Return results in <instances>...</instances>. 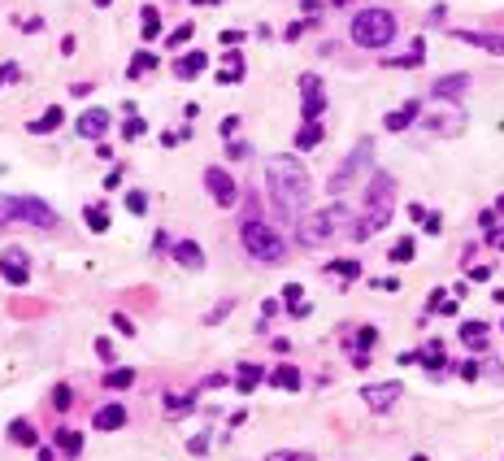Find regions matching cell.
Masks as SVG:
<instances>
[{"label": "cell", "instance_id": "36", "mask_svg": "<svg viewBox=\"0 0 504 461\" xmlns=\"http://www.w3.org/2000/svg\"><path fill=\"white\" fill-rule=\"evenodd\" d=\"M144 131H148V122H144V118H135V113H131V118H126V126H122V135H126V140H139Z\"/></svg>", "mask_w": 504, "mask_h": 461}, {"label": "cell", "instance_id": "50", "mask_svg": "<svg viewBox=\"0 0 504 461\" xmlns=\"http://www.w3.org/2000/svg\"><path fill=\"white\" fill-rule=\"evenodd\" d=\"M439 222H444V218H439V213H426V218H422V226H426L431 235H439V230H444V226H439Z\"/></svg>", "mask_w": 504, "mask_h": 461}, {"label": "cell", "instance_id": "34", "mask_svg": "<svg viewBox=\"0 0 504 461\" xmlns=\"http://www.w3.org/2000/svg\"><path fill=\"white\" fill-rule=\"evenodd\" d=\"M135 383V370H109L105 374V387H113V392H122V387H131Z\"/></svg>", "mask_w": 504, "mask_h": 461}, {"label": "cell", "instance_id": "5", "mask_svg": "<svg viewBox=\"0 0 504 461\" xmlns=\"http://www.w3.org/2000/svg\"><path fill=\"white\" fill-rule=\"evenodd\" d=\"M352 222V213L344 205H331V209H318L313 218H304L300 222V244L304 249H322V244H331L344 235V226Z\"/></svg>", "mask_w": 504, "mask_h": 461}, {"label": "cell", "instance_id": "20", "mask_svg": "<svg viewBox=\"0 0 504 461\" xmlns=\"http://www.w3.org/2000/svg\"><path fill=\"white\" fill-rule=\"evenodd\" d=\"M92 422H96V431H118V426L126 422V409L122 405H101Z\"/></svg>", "mask_w": 504, "mask_h": 461}, {"label": "cell", "instance_id": "51", "mask_svg": "<svg viewBox=\"0 0 504 461\" xmlns=\"http://www.w3.org/2000/svg\"><path fill=\"white\" fill-rule=\"evenodd\" d=\"M457 374H461V378H478V361H461Z\"/></svg>", "mask_w": 504, "mask_h": 461}, {"label": "cell", "instance_id": "2", "mask_svg": "<svg viewBox=\"0 0 504 461\" xmlns=\"http://www.w3.org/2000/svg\"><path fill=\"white\" fill-rule=\"evenodd\" d=\"M396 213V178L387 170H374L370 178V192H365V213H361V226H352L356 240H370L374 230H383Z\"/></svg>", "mask_w": 504, "mask_h": 461}, {"label": "cell", "instance_id": "17", "mask_svg": "<svg viewBox=\"0 0 504 461\" xmlns=\"http://www.w3.org/2000/svg\"><path fill=\"white\" fill-rule=\"evenodd\" d=\"M243 74H248V65H243V53H226L222 65H218V83H222V87H231V83H239Z\"/></svg>", "mask_w": 504, "mask_h": 461}, {"label": "cell", "instance_id": "52", "mask_svg": "<svg viewBox=\"0 0 504 461\" xmlns=\"http://www.w3.org/2000/svg\"><path fill=\"white\" fill-rule=\"evenodd\" d=\"M222 44H226V48H235V44H243V31H222Z\"/></svg>", "mask_w": 504, "mask_h": 461}, {"label": "cell", "instance_id": "15", "mask_svg": "<svg viewBox=\"0 0 504 461\" xmlns=\"http://www.w3.org/2000/svg\"><path fill=\"white\" fill-rule=\"evenodd\" d=\"M417 113H422V101H404L400 109H392V113H387V118H383V126L392 131V135H396V131H409Z\"/></svg>", "mask_w": 504, "mask_h": 461}, {"label": "cell", "instance_id": "48", "mask_svg": "<svg viewBox=\"0 0 504 461\" xmlns=\"http://www.w3.org/2000/svg\"><path fill=\"white\" fill-rule=\"evenodd\" d=\"M96 357H101V361H113V344L101 335V340H96Z\"/></svg>", "mask_w": 504, "mask_h": 461}, {"label": "cell", "instance_id": "11", "mask_svg": "<svg viewBox=\"0 0 504 461\" xmlns=\"http://www.w3.org/2000/svg\"><path fill=\"white\" fill-rule=\"evenodd\" d=\"M400 396H404V387L396 383V378H392V383H370V387H361V401L374 409V414H387Z\"/></svg>", "mask_w": 504, "mask_h": 461}, {"label": "cell", "instance_id": "7", "mask_svg": "<svg viewBox=\"0 0 504 461\" xmlns=\"http://www.w3.org/2000/svg\"><path fill=\"white\" fill-rule=\"evenodd\" d=\"M13 222H26L35 230H53L57 226V209L44 205L40 196H13Z\"/></svg>", "mask_w": 504, "mask_h": 461}, {"label": "cell", "instance_id": "40", "mask_svg": "<svg viewBox=\"0 0 504 461\" xmlns=\"http://www.w3.org/2000/svg\"><path fill=\"white\" fill-rule=\"evenodd\" d=\"M70 405H74V392H70L66 383H61V387L53 392V409H70Z\"/></svg>", "mask_w": 504, "mask_h": 461}, {"label": "cell", "instance_id": "46", "mask_svg": "<svg viewBox=\"0 0 504 461\" xmlns=\"http://www.w3.org/2000/svg\"><path fill=\"white\" fill-rule=\"evenodd\" d=\"M266 461H313L309 453H270Z\"/></svg>", "mask_w": 504, "mask_h": 461}, {"label": "cell", "instance_id": "59", "mask_svg": "<svg viewBox=\"0 0 504 461\" xmlns=\"http://www.w3.org/2000/svg\"><path fill=\"white\" fill-rule=\"evenodd\" d=\"M496 301H504V292H496Z\"/></svg>", "mask_w": 504, "mask_h": 461}, {"label": "cell", "instance_id": "14", "mask_svg": "<svg viewBox=\"0 0 504 461\" xmlns=\"http://www.w3.org/2000/svg\"><path fill=\"white\" fill-rule=\"evenodd\" d=\"M109 109H87V113H78V135H83V140H105L109 135Z\"/></svg>", "mask_w": 504, "mask_h": 461}, {"label": "cell", "instance_id": "25", "mask_svg": "<svg viewBox=\"0 0 504 461\" xmlns=\"http://www.w3.org/2000/svg\"><path fill=\"white\" fill-rule=\"evenodd\" d=\"M9 439H13V444H22V449H35V439H40V435H35V426H31L26 418H18V422H9Z\"/></svg>", "mask_w": 504, "mask_h": 461}, {"label": "cell", "instance_id": "28", "mask_svg": "<svg viewBox=\"0 0 504 461\" xmlns=\"http://www.w3.org/2000/svg\"><path fill=\"white\" fill-rule=\"evenodd\" d=\"M461 340L469 344V349L483 353V349H487V322H465V326H461Z\"/></svg>", "mask_w": 504, "mask_h": 461}, {"label": "cell", "instance_id": "54", "mask_svg": "<svg viewBox=\"0 0 504 461\" xmlns=\"http://www.w3.org/2000/svg\"><path fill=\"white\" fill-rule=\"evenodd\" d=\"M218 131H222V135H235V131H239V118H235V113H231V118H222Z\"/></svg>", "mask_w": 504, "mask_h": 461}, {"label": "cell", "instance_id": "47", "mask_svg": "<svg viewBox=\"0 0 504 461\" xmlns=\"http://www.w3.org/2000/svg\"><path fill=\"white\" fill-rule=\"evenodd\" d=\"M13 78H18V65H13V61H5V65H0V87H5V83H13Z\"/></svg>", "mask_w": 504, "mask_h": 461}, {"label": "cell", "instance_id": "27", "mask_svg": "<svg viewBox=\"0 0 504 461\" xmlns=\"http://www.w3.org/2000/svg\"><path fill=\"white\" fill-rule=\"evenodd\" d=\"M83 222H87V230L105 235V230H109V209H105V205H87V209H83Z\"/></svg>", "mask_w": 504, "mask_h": 461}, {"label": "cell", "instance_id": "42", "mask_svg": "<svg viewBox=\"0 0 504 461\" xmlns=\"http://www.w3.org/2000/svg\"><path fill=\"white\" fill-rule=\"evenodd\" d=\"M231 309H235V301H222L218 309H209V318H205V322H209V326H214V322H222L226 314H231Z\"/></svg>", "mask_w": 504, "mask_h": 461}, {"label": "cell", "instance_id": "39", "mask_svg": "<svg viewBox=\"0 0 504 461\" xmlns=\"http://www.w3.org/2000/svg\"><path fill=\"white\" fill-rule=\"evenodd\" d=\"M392 261H413V240H409V235H404V240H396Z\"/></svg>", "mask_w": 504, "mask_h": 461}, {"label": "cell", "instance_id": "24", "mask_svg": "<svg viewBox=\"0 0 504 461\" xmlns=\"http://www.w3.org/2000/svg\"><path fill=\"white\" fill-rule=\"evenodd\" d=\"M270 383L283 387V392H296V387H300V370H296V366H274V370H270Z\"/></svg>", "mask_w": 504, "mask_h": 461}, {"label": "cell", "instance_id": "6", "mask_svg": "<svg viewBox=\"0 0 504 461\" xmlns=\"http://www.w3.org/2000/svg\"><path fill=\"white\" fill-rule=\"evenodd\" d=\"M417 118H422V131L439 140H452L465 131V109L457 101H444V96H431V105H422Z\"/></svg>", "mask_w": 504, "mask_h": 461}, {"label": "cell", "instance_id": "33", "mask_svg": "<svg viewBox=\"0 0 504 461\" xmlns=\"http://www.w3.org/2000/svg\"><path fill=\"white\" fill-rule=\"evenodd\" d=\"M57 449L66 457H78V453H83V435H78V431H57Z\"/></svg>", "mask_w": 504, "mask_h": 461}, {"label": "cell", "instance_id": "3", "mask_svg": "<svg viewBox=\"0 0 504 461\" xmlns=\"http://www.w3.org/2000/svg\"><path fill=\"white\" fill-rule=\"evenodd\" d=\"M239 240H243V253H248L252 261H261V266H279V261L287 257V244L274 226H266L261 218H248L239 226Z\"/></svg>", "mask_w": 504, "mask_h": 461}, {"label": "cell", "instance_id": "22", "mask_svg": "<svg viewBox=\"0 0 504 461\" xmlns=\"http://www.w3.org/2000/svg\"><path fill=\"white\" fill-rule=\"evenodd\" d=\"M261 378H266V370H261V366H252V361H243V366L235 370V387L243 392V396H248V392H252L257 383H261Z\"/></svg>", "mask_w": 504, "mask_h": 461}, {"label": "cell", "instance_id": "31", "mask_svg": "<svg viewBox=\"0 0 504 461\" xmlns=\"http://www.w3.org/2000/svg\"><path fill=\"white\" fill-rule=\"evenodd\" d=\"M139 18H144V22H139L144 40H157V35H161V13H157L153 5H144V13H139Z\"/></svg>", "mask_w": 504, "mask_h": 461}, {"label": "cell", "instance_id": "21", "mask_svg": "<svg viewBox=\"0 0 504 461\" xmlns=\"http://www.w3.org/2000/svg\"><path fill=\"white\" fill-rule=\"evenodd\" d=\"M205 65H209V53H187V57L174 61V74H178V78H196Z\"/></svg>", "mask_w": 504, "mask_h": 461}, {"label": "cell", "instance_id": "37", "mask_svg": "<svg viewBox=\"0 0 504 461\" xmlns=\"http://www.w3.org/2000/svg\"><path fill=\"white\" fill-rule=\"evenodd\" d=\"M300 301H304V287H300V283H287V287H283V305H287V309H296Z\"/></svg>", "mask_w": 504, "mask_h": 461}, {"label": "cell", "instance_id": "4", "mask_svg": "<svg viewBox=\"0 0 504 461\" xmlns=\"http://www.w3.org/2000/svg\"><path fill=\"white\" fill-rule=\"evenodd\" d=\"M396 31H400V22H396V13L392 9H361L352 18V44H361V48H387L396 40Z\"/></svg>", "mask_w": 504, "mask_h": 461}, {"label": "cell", "instance_id": "58", "mask_svg": "<svg viewBox=\"0 0 504 461\" xmlns=\"http://www.w3.org/2000/svg\"><path fill=\"white\" fill-rule=\"evenodd\" d=\"M191 5H222V0H191Z\"/></svg>", "mask_w": 504, "mask_h": 461}, {"label": "cell", "instance_id": "23", "mask_svg": "<svg viewBox=\"0 0 504 461\" xmlns=\"http://www.w3.org/2000/svg\"><path fill=\"white\" fill-rule=\"evenodd\" d=\"M322 135H327V126H322L318 118H313V122H304V126H300V135H296V148H300V153H309V148H318V144H322Z\"/></svg>", "mask_w": 504, "mask_h": 461}, {"label": "cell", "instance_id": "16", "mask_svg": "<svg viewBox=\"0 0 504 461\" xmlns=\"http://www.w3.org/2000/svg\"><path fill=\"white\" fill-rule=\"evenodd\" d=\"M465 92H469V74H444V78H435V87H431V96H444V101H457Z\"/></svg>", "mask_w": 504, "mask_h": 461}, {"label": "cell", "instance_id": "12", "mask_svg": "<svg viewBox=\"0 0 504 461\" xmlns=\"http://www.w3.org/2000/svg\"><path fill=\"white\" fill-rule=\"evenodd\" d=\"M0 278L13 283V287H22L26 278H31V266H26V253L22 249H5V253H0Z\"/></svg>", "mask_w": 504, "mask_h": 461}, {"label": "cell", "instance_id": "9", "mask_svg": "<svg viewBox=\"0 0 504 461\" xmlns=\"http://www.w3.org/2000/svg\"><path fill=\"white\" fill-rule=\"evenodd\" d=\"M370 157H374V140H361V144L352 148V157L344 161V166H339V174L331 178V192H344V187H348V178H356V174L370 166Z\"/></svg>", "mask_w": 504, "mask_h": 461}, {"label": "cell", "instance_id": "41", "mask_svg": "<svg viewBox=\"0 0 504 461\" xmlns=\"http://www.w3.org/2000/svg\"><path fill=\"white\" fill-rule=\"evenodd\" d=\"M13 226V196H0V230Z\"/></svg>", "mask_w": 504, "mask_h": 461}, {"label": "cell", "instance_id": "35", "mask_svg": "<svg viewBox=\"0 0 504 461\" xmlns=\"http://www.w3.org/2000/svg\"><path fill=\"white\" fill-rule=\"evenodd\" d=\"M374 340H379V331H374V326H361V331H356V340H352V353H370Z\"/></svg>", "mask_w": 504, "mask_h": 461}, {"label": "cell", "instance_id": "55", "mask_svg": "<svg viewBox=\"0 0 504 461\" xmlns=\"http://www.w3.org/2000/svg\"><path fill=\"white\" fill-rule=\"evenodd\" d=\"M231 157L243 161V157H252V148H248V144H231Z\"/></svg>", "mask_w": 504, "mask_h": 461}, {"label": "cell", "instance_id": "45", "mask_svg": "<svg viewBox=\"0 0 504 461\" xmlns=\"http://www.w3.org/2000/svg\"><path fill=\"white\" fill-rule=\"evenodd\" d=\"M113 326H118V331H122V335H135V322H131V318H126V314H113Z\"/></svg>", "mask_w": 504, "mask_h": 461}, {"label": "cell", "instance_id": "18", "mask_svg": "<svg viewBox=\"0 0 504 461\" xmlns=\"http://www.w3.org/2000/svg\"><path fill=\"white\" fill-rule=\"evenodd\" d=\"M174 261H178L183 270H200V266H205V253H200L196 240H178V244H174Z\"/></svg>", "mask_w": 504, "mask_h": 461}, {"label": "cell", "instance_id": "1", "mask_svg": "<svg viewBox=\"0 0 504 461\" xmlns=\"http://www.w3.org/2000/svg\"><path fill=\"white\" fill-rule=\"evenodd\" d=\"M266 183H270V201L283 218H300L309 196H313V178L296 157H274L266 170Z\"/></svg>", "mask_w": 504, "mask_h": 461}, {"label": "cell", "instance_id": "10", "mask_svg": "<svg viewBox=\"0 0 504 461\" xmlns=\"http://www.w3.org/2000/svg\"><path fill=\"white\" fill-rule=\"evenodd\" d=\"M205 187H209V196H214V205H222V209H231V205L239 201L235 178L226 174L222 166H209V170H205Z\"/></svg>", "mask_w": 504, "mask_h": 461}, {"label": "cell", "instance_id": "13", "mask_svg": "<svg viewBox=\"0 0 504 461\" xmlns=\"http://www.w3.org/2000/svg\"><path fill=\"white\" fill-rule=\"evenodd\" d=\"M461 44L469 48H483V53H492V57H504V31H452Z\"/></svg>", "mask_w": 504, "mask_h": 461}, {"label": "cell", "instance_id": "38", "mask_svg": "<svg viewBox=\"0 0 504 461\" xmlns=\"http://www.w3.org/2000/svg\"><path fill=\"white\" fill-rule=\"evenodd\" d=\"M191 31H196V26H191V22H183V26H174L166 44H170V48H178V44H187V40H191Z\"/></svg>", "mask_w": 504, "mask_h": 461}, {"label": "cell", "instance_id": "32", "mask_svg": "<svg viewBox=\"0 0 504 461\" xmlns=\"http://www.w3.org/2000/svg\"><path fill=\"white\" fill-rule=\"evenodd\" d=\"M327 274H339V278H361V261H348V257L327 261Z\"/></svg>", "mask_w": 504, "mask_h": 461}, {"label": "cell", "instance_id": "30", "mask_svg": "<svg viewBox=\"0 0 504 461\" xmlns=\"http://www.w3.org/2000/svg\"><path fill=\"white\" fill-rule=\"evenodd\" d=\"M417 361H422V366H426V370H439V366H444V344H439V340H431L426 349L417 353Z\"/></svg>", "mask_w": 504, "mask_h": 461}, {"label": "cell", "instance_id": "56", "mask_svg": "<svg viewBox=\"0 0 504 461\" xmlns=\"http://www.w3.org/2000/svg\"><path fill=\"white\" fill-rule=\"evenodd\" d=\"M304 26H309V22H291V26H287V40H300V35H304Z\"/></svg>", "mask_w": 504, "mask_h": 461}, {"label": "cell", "instance_id": "44", "mask_svg": "<svg viewBox=\"0 0 504 461\" xmlns=\"http://www.w3.org/2000/svg\"><path fill=\"white\" fill-rule=\"evenodd\" d=\"M187 453H191V457H205V453H209V431L191 439V444H187Z\"/></svg>", "mask_w": 504, "mask_h": 461}, {"label": "cell", "instance_id": "19", "mask_svg": "<svg viewBox=\"0 0 504 461\" xmlns=\"http://www.w3.org/2000/svg\"><path fill=\"white\" fill-rule=\"evenodd\" d=\"M66 122V113H61V105H48L35 122H31V135H53V131Z\"/></svg>", "mask_w": 504, "mask_h": 461}, {"label": "cell", "instance_id": "26", "mask_svg": "<svg viewBox=\"0 0 504 461\" xmlns=\"http://www.w3.org/2000/svg\"><path fill=\"white\" fill-rule=\"evenodd\" d=\"M191 409H196V396H191V392H170V396H166V414L170 418L191 414Z\"/></svg>", "mask_w": 504, "mask_h": 461}, {"label": "cell", "instance_id": "57", "mask_svg": "<svg viewBox=\"0 0 504 461\" xmlns=\"http://www.w3.org/2000/svg\"><path fill=\"white\" fill-rule=\"evenodd\" d=\"M487 240H492L496 249H504V230H492V235H487Z\"/></svg>", "mask_w": 504, "mask_h": 461}, {"label": "cell", "instance_id": "53", "mask_svg": "<svg viewBox=\"0 0 504 461\" xmlns=\"http://www.w3.org/2000/svg\"><path fill=\"white\" fill-rule=\"evenodd\" d=\"M18 31H44V18H18Z\"/></svg>", "mask_w": 504, "mask_h": 461}, {"label": "cell", "instance_id": "8", "mask_svg": "<svg viewBox=\"0 0 504 461\" xmlns=\"http://www.w3.org/2000/svg\"><path fill=\"white\" fill-rule=\"evenodd\" d=\"M300 113H304V122L327 113V87H322L318 74H300Z\"/></svg>", "mask_w": 504, "mask_h": 461}, {"label": "cell", "instance_id": "49", "mask_svg": "<svg viewBox=\"0 0 504 461\" xmlns=\"http://www.w3.org/2000/svg\"><path fill=\"white\" fill-rule=\"evenodd\" d=\"M374 287H379V292H400V278H392V274H387V278H374Z\"/></svg>", "mask_w": 504, "mask_h": 461}, {"label": "cell", "instance_id": "29", "mask_svg": "<svg viewBox=\"0 0 504 461\" xmlns=\"http://www.w3.org/2000/svg\"><path fill=\"white\" fill-rule=\"evenodd\" d=\"M148 70H157V53H135L131 65H126V78H144Z\"/></svg>", "mask_w": 504, "mask_h": 461}, {"label": "cell", "instance_id": "43", "mask_svg": "<svg viewBox=\"0 0 504 461\" xmlns=\"http://www.w3.org/2000/svg\"><path fill=\"white\" fill-rule=\"evenodd\" d=\"M126 209H131V213H144V209H148V196H144V192H131V196H126Z\"/></svg>", "mask_w": 504, "mask_h": 461}]
</instances>
